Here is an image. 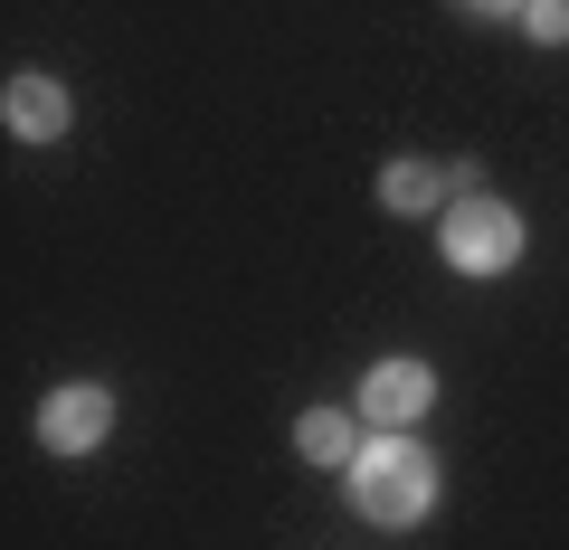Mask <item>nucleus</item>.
Returning a JSON list of instances; mask_svg holds the SVG:
<instances>
[{
	"mask_svg": "<svg viewBox=\"0 0 569 550\" xmlns=\"http://www.w3.org/2000/svg\"><path fill=\"white\" fill-rule=\"evenodd\" d=\"M522 29H531L541 48H560V39H569V0H522Z\"/></svg>",
	"mask_w": 569,
	"mask_h": 550,
	"instance_id": "obj_8",
	"label": "nucleus"
},
{
	"mask_svg": "<svg viewBox=\"0 0 569 550\" xmlns=\"http://www.w3.org/2000/svg\"><path fill=\"white\" fill-rule=\"evenodd\" d=\"M0 114H10L20 143H58V133H67V86L58 77H10V86H0Z\"/></svg>",
	"mask_w": 569,
	"mask_h": 550,
	"instance_id": "obj_5",
	"label": "nucleus"
},
{
	"mask_svg": "<svg viewBox=\"0 0 569 550\" xmlns=\"http://www.w3.org/2000/svg\"><path fill=\"white\" fill-rule=\"evenodd\" d=\"M437 247H447L456 276H512V266H522V219H512L503 200H485V190H456Z\"/></svg>",
	"mask_w": 569,
	"mask_h": 550,
	"instance_id": "obj_2",
	"label": "nucleus"
},
{
	"mask_svg": "<svg viewBox=\"0 0 569 550\" xmlns=\"http://www.w3.org/2000/svg\"><path fill=\"white\" fill-rule=\"evenodd\" d=\"M361 447H370V437L351 428L342 408H305V418H295V456H305V466H351Z\"/></svg>",
	"mask_w": 569,
	"mask_h": 550,
	"instance_id": "obj_6",
	"label": "nucleus"
},
{
	"mask_svg": "<svg viewBox=\"0 0 569 550\" xmlns=\"http://www.w3.org/2000/svg\"><path fill=\"white\" fill-rule=\"evenodd\" d=\"M342 474H351V512L380 522V531H418L427 512H437V456H427L408 428H380Z\"/></svg>",
	"mask_w": 569,
	"mask_h": 550,
	"instance_id": "obj_1",
	"label": "nucleus"
},
{
	"mask_svg": "<svg viewBox=\"0 0 569 550\" xmlns=\"http://www.w3.org/2000/svg\"><path fill=\"white\" fill-rule=\"evenodd\" d=\"M456 10H475V20H522V0H456Z\"/></svg>",
	"mask_w": 569,
	"mask_h": 550,
	"instance_id": "obj_9",
	"label": "nucleus"
},
{
	"mask_svg": "<svg viewBox=\"0 0 569 550\" xmlns=\"http://www.w3.org/2000/svg\"><path fill=\"white\" fill-rule=\"evenodd\" d=\"M427 399H437V370L399 351V361H380V370L361 380V428H418Z\"/></svg>",
	"mask_w": 569,
	"mask_h": 550,
	"instance_id": "obj_4",
	"label": "nucleus"
},
{
	"mask_svg": "<svg viewBox=\"0 0 569 550\" xmlns=\"http://www.w3.org/2000/svg\"><path fill=\"white\" fill-rule=\"evenodd\" d=\"M104 437H114V399H104L96 380L58 389V399L39 408V447H48V456H96Z\"/></svg>",
	"mask_w": 569,
	"mask_h": 550,
	"instance_id": "obj_3",
	"label": "nucleus"
},
{
	"mask_svg": "<svg viewBox=\"0 0 569 550\" xmlns=\"http://www.w3.org/2000/svg\"><path fill=\"white\" fill-rule=\"evenodd\" d=\"M447 190H456V171H437V162H389L380 171V209H399V219L408 209H437Z\"/></svg>",
	"mask_w": 569,
	"mask_h": 550,
	"instance_id": "obj_7",
	"label": "nucleus"
}]
</instances>
